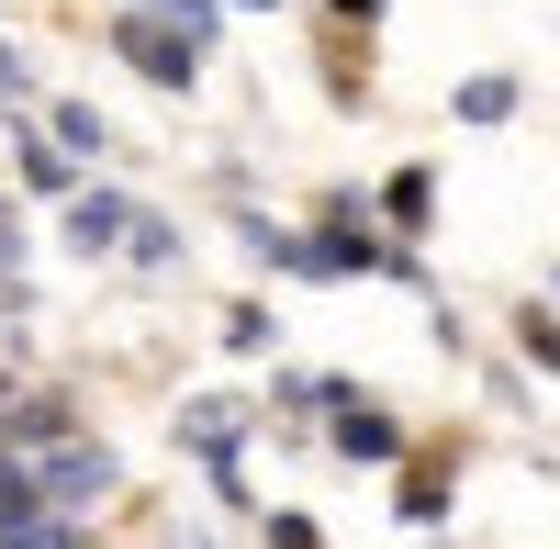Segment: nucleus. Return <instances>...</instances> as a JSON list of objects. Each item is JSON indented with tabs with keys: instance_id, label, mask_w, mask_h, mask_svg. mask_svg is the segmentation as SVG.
Listing matches in <instances>:
<instances>
[{
	"instance_id": "nucleus-1",
	"label": "nucleus",
	"mask_w": 560,
	"mask_h": 549,
	"mask_svg": "<svg viewBox=\"0 0 560 549\" xmlns=\"http://www.w3.org/2000/svg\"><path fill=\"white\" fill-rule=\"evenodd\" d=\"M102 34H113V57L147 79V90H168V102H191V90H202V57H213V45L179 23V12H158V0H113Z\"/></svg>"
},
{
	"instance_id": "nucleus-2",
	"label": "nucleus",
	"mask_w": 560,
	"mask_h": 549,
	"mask_svg": "<svg viewBox=\"0 0 560 549\" xmlns=\"http://www.w3.org/2000/svg\"><path fill=\"white\" fill-rule=\"evenodd\" d=\"M34 482H45V505L57 516H113L124 505V448L113 437H57V448H34Z\"/></svg>"
},
{
	"instance_id": "nucleus-3",
	"label": "nucleus",
	"mask_w": 560,
	"mask_h": 549,
	"mask_svg": "<svg viewBox=\"0 0 560 549\" xmlns=\"http://www.w3.org/2000/svg\"><path fill=\"white\" fill-rule=\"evenodd\" d=\"M12 168H23V191H34V202H57V213H68V202L90 191V168H79V157L57 147V124H45V113H34V124L12 113Z\"/></svg>"
},
{
	"instance_id": "nucleus-4",
	"label": "nucleus",
	"mask_w": 560,
	"mask_h": 549,
	"mask_svg": "<svg viewBox=\"0 0 560 549\" xmlns=\"http://www.w3.org/2000/svg\"><path fill=\"white\" fill-rule=\"evenodd\" d=\"M325 448H337V460L393 471V460H404V427H393V404H370V393L348 382V393H337V416H325Z\"/></svg>"
},
{
	"instance_id": "nucleus-5",
	"label": "nucleus",
	"mask_w": 560,
	"mask_h": 549,
	"mask_svg": "<svg viewBox=\"0 0 560 549\" xmlns=\"http://www.w3.org/2000/svg\"><path fill=\"white\" fill-rule=\"evenodd\" d=\"M57 437H79V404L57 393V382H12V416H0V448H57Z\"/></svg>"
},
{
	"instance_id": "nucleus-6",
	"label": "nucleus",
	"mask_w": 560,
	"mask_h": 549,
	"mask_svg": "<svg viewBox=\"0 0 560 549\" xmlns=\"http://www.w3.org/2000/svg\"><path fill=\"white\" fill-rule=\"evenodd\" d=\"M135 224H147V202H124V191H102V179H90V191L68 202V247L124 258V247H135Z\"/></svg>"
},
{
	"instance_id": "nucleus-7",
	"label": "nucleus",
	"mask_w": 560,
	"mask_h": 549,
	"mask_svg": "<svg viewBox=\"0 0 560 549\" xmlns=\"http://www.w3.org/2000/svg\"><path fill=\"white\" fill-rule=\"evenodd\" d=\"M45 124H57V147H68V157H79V168H102V157H113V147H124V135H113V124H102V113H90V102H45Z\"/></svg>"
},
{
	"instance_id": "nucleus-8",
	"label": "nucleus",
	"mask_w": 560,
	"mask_h": 549,
	"mask_svg": "<svg viewBox=\"0 0 560 549\" xmlns=\"http://www.w3.org/2000/svg\"><path fill=\"white\" fill-rule=\"evenodd\" d=\"M427 213H438V179L427 168H393L382 179V224H393V236H427Z\"/></svg>"
},
{
	"instance_id": "nucleus-9",
	"label": "nucleus",
	"mask_w": 560,
	"mask_h": 549,
	"mask_svg": "<svg viewBox=\"0 0 560 549\" xmlns=\"http://www.w3.org/2000/svg\"><path fill=\"white\" fill-rule=\"evenodd\" d=\"M0 549H102V538H90V516H34V527H12Z\"/></svg>"
},
{
	"instance_id": "nucleus-10",
	"label": "nucleus",
	"mask_w": 560,
	"mask_h": 549,
	"mask_svg": "<svg viewBox=\"0 0 560 549\" xmlns=\"http://www.w3.org/2000/svg\"><path fill=\"white\" fill-rule=\"evenodd\" d=\"M135 269H179V224L168 213H147V224H135V247H124Z\"/></svg>"
},
{
	"instance_id": "nucleus-11",
	"label": "nucleus",
	"mask_w": 560,
	"mask_h": 549,
	"mask_svg": "<svg viewBox=\"0 0 560 549\" xmlns=\"http://www.w3.org/2000/svg\"><path fill=\"white\" fill-rule=\"evenodd\" d=\"M448 516V482L438 471H404V527H438Z\"/></svg>"
},
{
	"instance_id": "nucleus-12",
	"label": "nucleus",
	"mask_w": 560,
	"mask_h": 549,
	"mask_svg": "<svg viewBox=\"0 0 560 549\" xmlns=\"http://www.w3.org/2000/svg\"><path fill=\"white\" fill-rule=\"evenodd\" d=\"M0 113H45V90H34V68L0 45Z\"/></svg>"
},
{
	"instance_id": "nucleus-13",
	"label": "nucleus",
	"mask_w": 560,
	"mask_h": 549,
	"mask_svg": "<svg viewBox=\"0 0 560 549\" xmlns=\"http://www.w3.org/2000/svg\"><path fill=\"white\" fill-rule=\"evenodd\" d=\"M459 113H471V124H504V113H516V79H471V90H459Z\"/></svg>"
},
{
	"instance_id": "nucleus-14",
	"label": "nucleus",
	"mask_w": 560,
	"mask_h": 549,
	"mask_svg": "<svg viewBox=\"0 0 560 549\" xmlns=\"http://www.w3.org/2000/svg\"><path fill=\"white\" fill-rule=\"evenodd\" d=\"M258 538H269V549H325V527H314V516H269Z\"/></svg>"
},
{
	"instance_id": "nucleus-15",
	"label": "nucleus",
	"mask_w": 560,
	"mask_h": 549,
	"mask_svg": "<svg viewBox=\"0 0 560 549\" xmlns=\"http://www.w3.org/2000/svg\"><path fill=\"white\" fill-rule=\"evenodd\" d=\"M325 12H337V23H382V0H325Z\"/></svg>"
},
{
	"instance_id": "nucleus-16",
	"label": "nucleus",
	"mask_w": 560,
	"mask_h": 549,
	"mask_svg": "<svg viewBox=\"0 0 560 549\" xmlns=\"http://www.w3.org/2000/svg\"><path fill=\"white\" fill-rule=\"evenodd\" d=\"M224 12H280V0H224Z\"/></svg>"
},
{
	"instance_id": "nucleus-17",
	"label": "nucleus",
	"mask_w": 560,
	"mask_h": 549,
	"mask_svg": "<svg viewBox=\"0 0 560 549\" xmlns=\"http://www.w3.org/2000/svg\"><path fill=\"white\" fill-rule=\"evenodd\" d=\"M0 416H12V371H0Z\"/></svg>"
}]
</instances>
